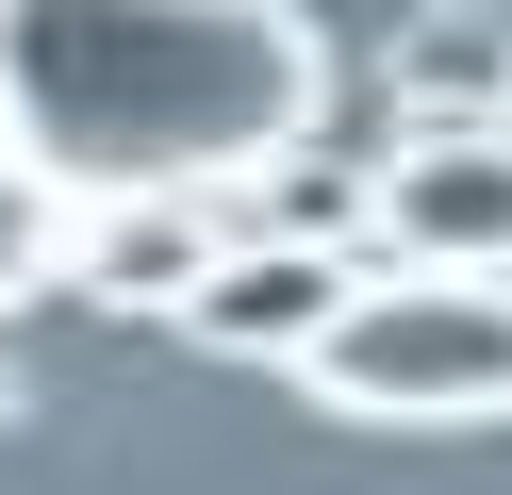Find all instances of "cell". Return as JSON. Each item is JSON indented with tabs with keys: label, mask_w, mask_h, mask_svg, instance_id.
<instances>
[{
	"label": "cell",
	"mask_w": 512,
	"mask_h": 495,
	"mask_svg": "<svg viewBox=\"0 0 512 495\" xmlns=\"http://www.w3.org/2000/svg\"><path fill=\"white\" fill-rule=\"evenodd\" d=\"M331 99L281 0H0V116L67 182V215L116 198H232Z\"/></svg>",
	"instance_id": "cell-1"
},
{
	"label": "cell",
	"mask_w": 512,
	"mask_h": 495,
	"mask_svg": "<svg viewBox=\"0 0 512 495\" xmlns=\"http://www.w3.org/2000/svg\"><path fill=\"white\" fill-rule=\"evenodd\" d=\"M298 380L364 429H479V413H512V281H479V264L347 281V314L314 330Z\"/></svg>",
	"instance_id": "cell-2"
},
{
	"label": "cell",
	"mask_w": 512,
	"mask_h": 495,
	"mask_svg": "<svg viewBox=\"0 0 512 495\" xmlns=\"http://www.w3.org/2000/svg\"><path fill=\"white\" fill-rule=\"evenodd\" d=\"M380 248L397 264H479L512 281V116H413L380 149Z\"/></svg>",
	"instance_id": "cell-3"
},
{
	"label": "cell",
	"mask_w": 512,
	"mask_h": 495,
	"mask_svg": "<svg viewBox=\"0 0 512 495\" xmlns=\"http://www.w3.org/2000/svg\"><path fill=\"white\" fill-rule=\"evenodd\" d=\"M347 314V264L331 248H215V281L182 297V330L232 363H314V330Z\"/></svg>",
	"instance_id": "cell-4"
},
{
	"label": "cell",
	"mask_w": 512,
	"mask_h": 495,
	"mask_svg": "<svg viewBox=\"0 0 512 495\" xmlns=\"http://www.w3.org/2000/svg\"><path fill=\"white\" fill-rule=\"evenodd\" d=\"M67 281L116 297V314H182V297L215 281V198H116V215H83Z\"/></svg>",
	"instance_id": "cell-5"
},
{
	"label": "cell",
	"mask_w": 512,
	"mask_h": 495,
	"mask_svg": "<svg viewBox=\"0 0 512 495\" xmlns=\"http://www.w3.org/2000/svg\"><path fill=\"white\" fill-rule=\"evenodd\" d=\"M397 99H413V116H512V17L430 0V17L397 33Z\"/></svg>",
	"instance_id": "cell-6"
},
{
	"label": "cell",
	"mask_w": 512,
	"mask_h": 495,
	"mask_svg": "<svg viewBox=\"0 0 512 495\" xmlns=\"http://www.w3.org/2000/svg\"><path fill=\"white\" fill-rule=\"evenodd\" d=\"M67 231H83V215H67V182L17 149V116H0V314H17L34 281H67Z\"/></svg>",
	"instance_id": "cell-7"
}]
</instances>
